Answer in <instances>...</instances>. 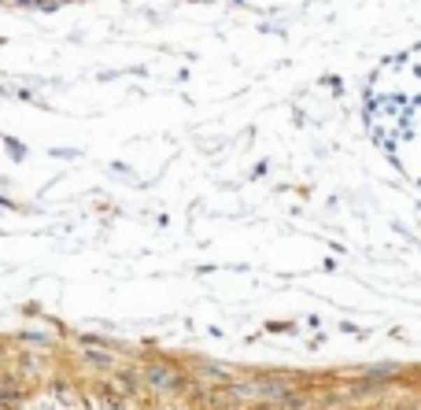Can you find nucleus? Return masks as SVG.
I'll return each instance as SVG.
<instances>
[{
  "label": "nucleus",
  "instance_id": "f257e3e1",
  "mask_svg": "<svg viewBox=\"0 0 421 410\" xmlns=\"http://www.w3.org/2000/svg\"><path fill=\"white\" fill-rule=\"evenodd\" d=\"M362 122L385 163L421 196V41L370 74Z\"/></svg>",
  "mask_w": 421,
  "mask_h": 410
}]
</instances>
